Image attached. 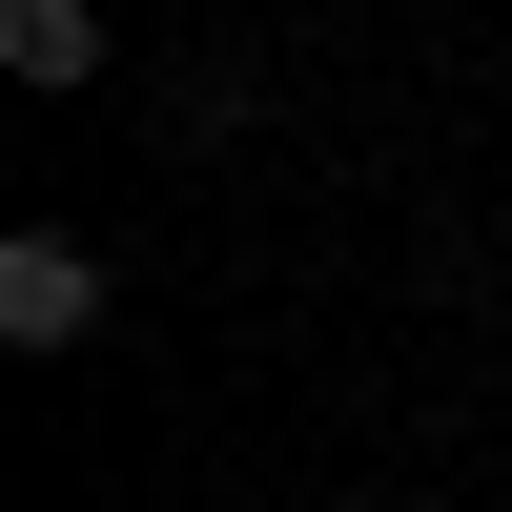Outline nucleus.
<instances>
[{"label": "nucleus", "instance_id": "f257e3e1", "mask_svg": "<svg viewBox=\"0 0 512 512\" xmlns=\"http://www.w3.org/2000/svg\"><path fill=\"white\" fill-rule=\"evenodd\" d=\"M82 328H103V246H82V226H21V246H0V349H82Z\"/></svg>", "mask_w": 512, "mask_h": 512}, {"label": "nucleus", "instance_id": "f03ea898", "mask_svg": "<svg viewBox=\"0 0 512 512\" xmlns=\"http://www.w3.org/2000/svg\"><path fill=\"white\" fill-rule=\"evenodd\" d=\"M0 62L21 82H103V0H0Z\"/></svg>", "mask_w": 512, "mask_h": 512}]
</instances>
